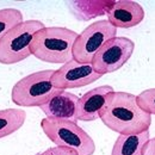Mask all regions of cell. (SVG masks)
<instances>
[{"label":"cell","mask_w":155,"mask_h":155,"mask_svg":"<svg viewBox=\"0 0 155 155\" xmlns=\"http://www.w3.org/2000/svg\"><path fill=\"white\" fill-rule=\"evenodd\" d=\"M99 118L119 135L140 134L152 125V115L138 105L137 97L123 91H115L110 96Z\"/></svg>","instance_id":"6da1fadb"},{"label":"cell","mask_w":155,"mask_h":155,"mask_svg":"<svg viewBox=\"0 0 155 155\" xmlns=\"http://www.w3.org/2000/svg\"><path fill=\"white\" fill-rule=\"evenodd\" d=\"M78 34L63 26L43 28L34 36L31 54L47 63H67L73 60V47Z\"/></svg>","instance_id":"7a4b0ae2"},{"label":"cell","mask_w":155,"mask_h":155,"mask_svg":"<svg viewBox=\"0 0 155 155\" xmlns=\"http://www.w3.org/2000/svg\"><path fill=\"white\" fill-rule=\"evenodd\" d=\"M41 128L45 136L58 147L73 149L79 155H93L96 152L93 138L74 120L43 118Z\"/></svg>","instance_id":"3957f363"},{"label":"cell","mask_w":155,"mask_h":155,"mask_svg":"<svg viewBox=\"0 0 155 155\" xmlns=\"http://www.w3.org/2000/svg\"><path fill=\"white\" fill-rule=\"evenodd\" d=\"M55 71H39L21 78L11 90L12 101L21 107H39L58 88L53 85Z\"/></svg>","instance_id":"277c9868"},{"label":"cell","mask_w":155,"mask_h":155,"mask_svg":"<svg viewBox=\"0 0 155 155\" xmlns=\"http://www.w3.org/2000/svg\"><path fill=\"white\" fill-rule=\"evenodd\" d=\"M45 28L43 21L37 19L24 20L11 29L0 41V63L13 64L29 58L34 36Z\"/></svg>","instance_id":"5b68a950"},{"label":"cell","mask_w":155,"mask_h":155,"mask_svg":"<svg viewBox=\"0 0 155 155\" xmlns=\"http://www.w3.org/2000/svg\"><path fill=\"white\" fill-rule=\"evenodd\" d=\"M117 37V29L109 20H98L90 24L73 47V58L80 63H92L94 55L110 39Z\"/></svg>","instance_id":"8992f818"},{"label":"cell","mask_w":155,"mask_h":155,"mask_svg":"<svg viewBox=\"0 0 155 155\" xmlns=\"http://www.w3.org/2000/svg\"><path fill=\"white\" fill-rule=\"evenodd\" d=\"M135 43L128 37H115L103 45L94 55L92 66L100 75L114 73L120 69L131 58Z\"/></svg>","instance_id":"52a82bcc"},{"label":"cell","mask_w":155,"mask_h":155,"mask_svg":"<svg viewBox=\"0 0 155 155\" xmlns=\"http://www.w3.org/2000/svg\"><path fill=\"white\" fill-rule=\"evenodd\" d=\"M103 75L94 71L92 63H80L74 58L62 64L53 75V85L58 90L78 88L91 85Z\"/></svg>","instance_id":"ba28073f"},{"label":"cell","mask_w":155,"mask_h":155,"mask_svg":"<svg viewBox=\"0 0 155 155\" xmlns=\"http://www.w3.org/2000/svg\"><path fill=\"white\" fill-rule=\"evenodd\" d=\"M114 92L112 86L103 85L82 94L78 100L75 119L81 122L97 120Z\"/></svg>","instance_id":"9c48e42d"},{"label":"cell","mask_w":155,"mask_h":155,"mask_svg":"<svg viewBox=\"0 0 155 155\" xmlns=\"http://www.w3.org/2000/svg\"><path fill=\"white\" fill-rule=\"evenodd\" d=\"M106 16L116 29H130L143 21L146 12L137 1L117 0L114 1Z\"/></svg>","instance_id":"30bf717a"},{"label":"cell","mask_w":155,"mask_h":155,"mask_svg":"<svg viewBox=\"0 0 155 155\" xmlns=\"http://www.w3.org/2000/svg\"><path fill=\"white\" fill-rule=\"evenodd\" d=\"M78 100L79 98L75 94L64 90H58L50 96L45 104L39 106V109L45 115V118L77 122L75 114Z\"/></svg>","instance_id":"8fae6325"},{"label":"cell","mask_w":155,"mask_h":155,"mask_svg":"<svg viewBox=\"0 0 155 155\" xmlns=\"http://www.w3.org/2000/svg\"><path fill=\"white\" fill-rule=\"evenodd\" d=\"M114 1L110 0H75L68 1L67 6L72 15L81 21H88L105 16Z\"/></svg>","instance_id":"7c38bea8"},{"label":"cell","mask_w":155,"mask_h":155,"mask_svg":"<svg viewBox=\"0 0 155 155\" xmlns=\"http://www.w3.org/2000/svg\"><path fill=\"white\" fill-rule=\"evenodd\" d=\"M149 138V130L140 134L119 135L115 141L111 155H142L143 148Z\"/></svg>","instance_id":"4fadbf2b"},{"label":"cell","mask_w":155,"mask_h":155,"mask_svg":"<svg viewBox=\"0 0 155 155\" xmlns=\"http://www.w3.org/2000/svg\"><path fill=\"white\" fill-rule=\"evenodd\" d=\"M26 112L23 109L0 110V138L7 137L18 131L24 125Z\"/></svg>","instance_id":"5bb4252c"},{"label":"cell","mask_w":155,"mask_h":155,"mask_svg":"<svg viewBox=\"0 0 155 155\" xmlns=\"http://www.w3.org/2000/svg\"><path fill=\"white\" fill-rule=\"evenodd\" d=\"M23 13L17 8H1L0 10V41L15 26L23 23Z\"/></svg>","instance_id":"9a60e30c"},{"label":"cell","mask_w":155,"mask_h":155,"mask_svg":"<svg viewBox=\"0 0 155 155\" xmlns=\"http://www.w3.org/2000/svg\"><path fill=\"white\" fill-rule=\"evenodd\" d=\"M136 97L138 105L152 116H155V88L144 90Z\"/></svg>","instance_id":"2e32d148"},{"label":"cell","mask_w":155,"mask_h":155,"mask_svg":"<svg viewBox=\"0 0 155 155\" xmlns=\"http://www.w3.org/2000/svg\"><path fill=\"white\" fill-rule=\"evenodd\" d=\"M37 155H79L73 149H69V148H64V147H51L47 150H44L43 153H39Z\"/></svg>","instance_id":"e0dca14e"},{"label":"cell","mask_w":155,"mask_h":155,"mask_svg":"<svg viewBox=\"0 0 155 155\" xmlns=\"http://www.w3.org/2000/svg\"><path fill=\"white\" fill-rule=\"evenodd\" d=\"M142 155H155V137L149 138V141L146 143Z\"/></svg>","instance_id":"ac0fdd59"}]
</instances>
